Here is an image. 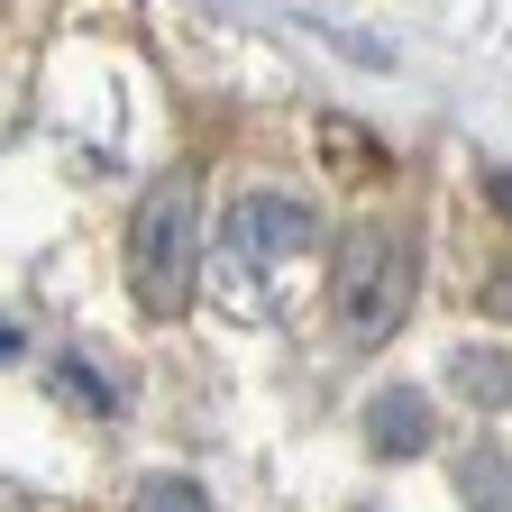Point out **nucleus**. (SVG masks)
<instances>
[{
    "label": "nucleus",
    "instance_id": "f257e3e1",
    "mask_svg": "<svg viewBox=\"0 0 512 512\" xmlns=\"http://www.w3.org/2000/svg\"><path fill=\"white\" fill-rule=\"evenodd\" d=\"M412 311V238L394 220H366L339 238V275H330V320L348 348H384Z\"/></svg>",
    "mask_w": 512,
    "mask_h": 512
},
{
    "label": "nucleus",
    "instance_id": "f03ea898",
    "mask_svg": "<svg viewBox=\"0 0 512 512\" xmlns=\"http://www.w3.org/2000/svg\"><path fill=\"white\" fill-rule=\"evenodd\" d=\"M192 256H202V202H192L183 174H165L138 202V220H128V284H138L147 311L192 302Z\"/></svg>",
    "mask_w": 512,
    "mask_h": 512
},
{
    "label": "nucleus",
    "instance_id": "7ed1b4c3",
    "mask_svg": "<svg viewBox=\"0 0 512 512\" xmlns=\"http://www.w3.org/2000/svg\"><path fill=\"white\" fill-rule=\"evenodd\" d=\"M302 247H311L302 192H238L229 202V266H293Z\"/></svg>",
    "mask_w": 512,
    "mask_h": 512
},
{
    "label": "nucleus",
    "instance_id": "20e7f679",
    "mask_svg": "<svg viewBox=\"0 0 512 512\" xmlns=\"http://www.w3.org/2000/svg\"><path fill=\"white\" fill-rule=\"evenodd\" d=\"M366 448H375V458H412V448H430V403L412 394V384H394V394H375Z\"/></svg>",
    "mask_w": 512,
    "mask_h": 512
},
{
    "label": "nucleus",
    "instance_id": "39448f33",
    "mask_svg": "<svg viewBox=\"0 0 512 512\" xmlns=\"http://www.w3.org/2000/svg\"><path fill=\"white\" fill-rule=\"evenodd\" d=\"M55 384H64V394H74L83 412H119V384H110L83 348H64V357H55Z\"/></svg>",
    "mask_w": 512,
    "mask_h": 512
},
{
    "label": "nucleus",
    "instance_id": "423d86ee",
    "mask_svg": "<svg viewBox=\"0 0 512 512\" xmlns=\"http://www.w3.org/2000/svg\"><path fill=\"white\" fill-rule=\"evenodd\" d=\"M138 512H211V503H202V485H192V476H147V485H138Z\"/></svg>",
    "mask_w": 512,
    "mask_h": 512
},
{
    "label": "nucleus",
    "instance_id": "0eeeda50",
    "mask_svg": "<svg viewBox=\"0 0 512 512\" xmlns=\"http://www.w3.org/2000/svg\"><path fill=\"white\" fill-rule=\"evenodd\" d=\"M485 311H494V320H512V256L485 275Z\"/></svg>",
    "mask_w": 512,
    "mask_h": 512
},
{
    "label": "nucleus",
    "instance_id": "6e6552de",
    "mask_svg": "<svg viewBox=\"0 0 512 512\" xmlns=\"http://www.w3.org/2000/svg\"><path fill=\"white\" fill-rule=\"evenodd\" d=\"M485 202H494V211L512 220V174H485Z\"/></svg>",
    "mask_w": 512,
    "mask_h": 512
}]
</instances>
